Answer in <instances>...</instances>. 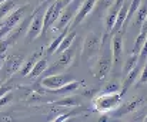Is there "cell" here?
I'll return each mask as SVG.
<instances>
[{"label":"cell","instance_id":"cell-5","mask_svg":"<svg viewBox=\"0 0 147 122\" xmlns=\"http://www.w3.org/2000/svg\"><path fill=\"white\" fill-rule=\"evenodd\" d=\"M24 61V55L23 54H11V55H6V60L0 68V81H7L14 73H17L22 67Z\"/></svg>","mask_w":147,"mask_h":122},{"label":"cell","instance_id":"cell-23","mask_svg":"<svg viewBox=\"0 0 147 122\" xmlns=\"http://www.w3.org/2000/svg\"><path fill=\"white\" fill-rule=\"evenodd\" d=\"M137 64H139V54L131 53V54L129 55V58L126 60V64H124V67H123V75H126V74H127L130 70H133Z\"/></svg>","mask_w":147,"mask_h":122},{"label":"cell","instance_id":"cell-12","mask_svg":"<svg viewBox=\"0 0 147 122\" xmlns=\"http://www.w3.org/2000/svg\"><path fill=\"white\" fill-rule=\"evenodd\" d=\"M30 19H32V16H24V19L19 23V24H16L3 39L9 43V45H11V44H14L16 41L19 40L20 37H23L24 34H26V31H27V27H29V24H30Z\"/></svg>","mask_w":147,"mask_h":122},{"label":"cell","instance_id":"cell-10","mask_svg":"<svg viewBox=\"0 0 147 122\" xmlns=\"http://www.w3.org/2000/svg\"><path fill=\"white\" fill-rule=\"evenodd\" d=\"M74 78L70 75V74H49V75H46L43 80H42V87H45L46 89H49V91H53V89H57V88H60V87H63L64 84H67V82L73 81Z\"/></svg>","mask_w":147,"mask_h":122},{"label":"cell","instance_id":"cell-6","mask_svg":"<svg viewBox=\"0 0 147 122\" xmlns=\"http://www.w3.org/2000/svg\"><path fill=\"white\" fill-rule=\"evenodd\" d=\"M101 41H103V36H100L94 31L89 33L87 37L84 39V44L82 48V58L92 60L93 57H96L101 48Z\"/></svg>","mask_w":147,"mask_h":122},{"label":"cell","instance_id":"cell-2","mask_svg":"<svg viewBox=\"0 0 147 122\" xmlns=\"http://www.w3.org/2000/svg\"><path fill=\"white\" fill-rule=\"evenodd\" d=\"M123 101V94L119 92H101L93 99V107L98 112H107L110 114L116 108L120 107Z\"/></svg>","mask_w":147,"mask_h":122},{"label":"cell","instance_id":"cell-27","mask_svg":"<svg viewBox=\"0 0 147 122\" xmlns=\"http://www.w3.org/2000/svg\"><path fill=\"white\" fill-rule=\"evenodd\" d=\"M120 89H121V84L117 81V80H113V81L107 82L104 85V88H103L101 92H119Z\"/></svg>","mask_w":147,"mask_h":122},{"label":"cell","instance_id":"cell-31","mask_svg":"<svg viewBox=\"0 0 147 122\" xmlns=\"http://www.w3.org/2000/svg\"><path fill=\"white\" fill-rule=\"evenodd\" d=\"M146 58H147V37H146V40H144V44H143L140 53H139V63H143L144 64Z\"/></svg>","mask_w":147,"mask_h":122},{"label":"cell","instance_id":"cell-32","mask_svg":"<svg viewBox=\"0 0 147 122\" xmlns=\"http://www.w3.org/2000/svg\"><path fill=\"white\" fill-rule=\"evenodd\" d=\"M7 48H9V43L4 40V39H1V40H0V55H1V54H6Z\"/></svg>","mask_w":147,"mask_h":122},{"label":"cell","instance_id":"cell-3","mask_svg":"<svg viewBox=\"0 0 147 122\" xmlns=\"http://www.w3.org/2000/svg\"><path fill=\"white\" fill-rule=\"evenodd\" d=\"M49 4L46 3H42L32 14V19H30V24L27 27V31H26V43H30L34 39H37L42 31H43V19H45V11H46V7Z\"/></svg>","mask_w":147,"mask_h":122},{"label":"cell","instance_id":"cell-14","mask_svg":"<svg viewBox=\"0 0 147 122\" xmlns=\"http://www.w3.org/2000/svg\"><path fill=\"white\" fill-rule=\"evenodd\" d=\"M96 1L97 0H83L79 10H77V13H76V16H74V19H73V21L70 23V27H77L93 11V9L96 6Z\"/></svg>","mask_w":147,"mask_h":122},{"label":"cell","instance_id":"cell-16","mask_svg":"<svg viewBox=\"0 0 147 122\" xmlns=\"http://www.w3.org/2000/svg\"><path fill=\"white\" fill-rule=\"evenodd\" d=\"M146 17H147V0H144V1H142L140 6L137 7V10H136V13H134V17H133V20H131L130 24H133L134 27L140 29L142 24L144 23Z\"/></svg>","mask_w":147,"mask_h":122},{"label":"cell","instance_id":"cell-8","mask_svg":"<svg viewBox=\"0 0 147 122\" xmlns=\"http://www.w3.org/2000/svg\"><path fill=\"white\" fill-rule=\"evenodd\" d=\"M73 61H74V47L71 44L67 50H64L63 53H60L59 60L56 61V64L49 70L47 74H59V73L67 70L73 64Z\"/></svg>","mask_w":147,"mask_h":122},{"label":"cell","instance_id":"cell-1","mask_svg":"<svg viewBox=\"0 0 147 122\" xmlns=\"http://www.w3.org/2000/svg\"><path fill=\"white\" fill-rule=\"evenodd\" d=\"M110 34H103V41H101V54L98 57L94 68V77L97 80H104L111 68H113V54H111V40H109Z\"/></svg>","mask_w":147,"mask_h":122},{"label":"cell","instance_id":"cell-28","mask_svg":"<svg viewBox=\"0 0 147 122\" xmlns=\"http://www.w3.org/2000/svg\"><path fill=\"white\" fill-rule=\"evenodd\" d=\"M82 111H83L82 108H79V107H74V108H73V109H71V111H70L69 114H63V115H59V117H57V118H56L54 121H56V122L67 121V119H69L70 117H73V115H79V114H80Z\"/></svg>","mask_w":147,"mask_h":122},{"label":"cell","instance_id":"cell-26","mask_svg":"<svg viewBox=\"0 0 147 122\" xmlns=\"http://www.w3.org/2000/svg\"><path fill=\"white\" fill-rule=\"evenodd\" d=\"M54 105H59V107H67V108H74V107H77V105H79V102H77V99H76V98H73L71 95H66V98H64V99L56 101V102H54Z\"/></svg>","mask_w":147,"mask_h":122},{"label":"cell","instance_id":"cell-20","mask_svg":"<svg viewBox=\"0 0 147 122\" xmlns=\"http://www.w3.org/2000/svg\"><path fill=\"white\" fill-rule=\"evenodd\" d=\"M117 11L119 9H114V7H110L107 10V14H106V19H104V29H106V34H110L114 23H116V19H117Z\"/></svg>","mask_w":147,"mask_h":122},{"label":"cell","instance_id":"cell-37","mask_svg":"<svg viewBox=\"0 0 147 122\" xmlns=\"http://www.w3.org/2000/svg\"><path fill=\"white\" fill-rule=\"evenodd\" d=\"M71 0H61V3H63V6H67L69 3H70Z\"/></svg>","mask_w":147,"mask_h":122},{"label":"cell","instance_id":"cell-18","mask_svg":"<svg viewBox=\"0 0 147 122\" xmlns=\"http://www.w3.org/2000/svg\"><path fill=\"white\" fill-rule=\"evenodd\" d=\"M80 85H82V81H76V80H73V81L64 84L63 87H60V88H57V89H53L51 92H54V94H57V95H70V94L76 92L77 88H79Z\"/></svg>","mask_w":147,"mask_h":122},{"label":"cell","instance_id":"cell-7","mask_svg":"<svg viewBox=\"0 0 147 122\" xmlns=\"http://www.w3.org/2000/svg\"><path fill=\"white\" fill-rule=\"evenodd\" d=\"M63 3L61 0H56L53 3H50L49 6L46 7V11H45V19H43V31L42 34H45L49 29H51L54 26V23L57 21L61 10H63Z\"/></svg>","mask_w":147,"mask_h":122},{"label":"cell","instance_id":"cell-33","mask_svg":"<svg viewBox=\"0 0 147 122\" xmlns=\"http://www.w3.org/2000/svg\"><path fill=\"white\" fill-rule=\"evenodd\" d=\"M94 94H98V91L94 88V89H86L84 92H82V95H84V97H89V98H92Z\"/></svg>","mask_w":147,"mask_h":122},{"label":"cell","instance_id":"cell-15","mask_svg":"<svg viewBox=\"0 0 147 122\" xmlns=\"http://www.w3.org/2000/svg\"><path fill=\"white\" fill-rule=\"evenodd\" d=\"M142 1H143V0H130L129 10H127V16H126L124 23H123V26H121V29H120V31H119L120 34H124L126 30L129 29V26H130V23H131V20H133V17H134V13H136V10H137V7L140 6Z\"/></svg>","mask_w":147,"mask_h":122},{"label":"cell","instance_id":"cell-21","mask_svg":"<svg viewBox=\"0 0 147 122\" xmlns=\"http://www.w3.org/2000/svg\"><path fill=\"white\" fill-rule=\"evenodd\" d=\"M77 37V34H76V31L74 30H69V33L64 36V39L61 40V43H60V45H59V48L56 50V53L57 54H60V53H63L64 50H67L71 44H73V40Z\"/></svg>","mask_w":147,"mask_h":122},{"label":"cell","instance_id":"cell-36","mask_svg":"<svg viewBox=\"0 0 147 122\" xmlns=\"http://www.w3.org/2000/svg\"><path fill=\"white\" fill-rule=\"evenodd\" d=\"M4 60H6V54H1V55H0V68H1V65H3Z\"/></svg>","mask_w":147,"mask_h":122},{"label":"cell","instance_id":"cell-38","mask_svg":"<svg viewBox=\"0 0 147 122\" xmlns=\"http://www.w3.org/2000/svg\"><path fill=\"white\" fill-rule=\"evenodd\" d=\"M144 121H146V122H147V114H146V117H144Z\"/></svg>","mask_w":147,"mask_h":122},{"label":"cell","instance_id":"cell-4","mask_svg":"<svg viewBox=\"0 0 147 122\" xmlns=\"http://www.w3.org/2000/svg\"><path fill=\"white\" fill-rule=\"evenodd\" d=\"M82 1L83 0H71L67 6L63 7L57 21L53 26L54 30H64L66 27L70 26V23L73 21V19H74V16H76V13H77V10H79V7L82 4Z\"/></svg>","mask_w":147,"mask_h":122},{"label":"cell","instance_id":"cell-25","mask_svg":"<svg viewBox=\"0 0 147 122\" xmlns=\"http://www.w3.org/2000/svg\"><path fill=\"white\" fill-rule=\"evenodd\" d=\"M113 3H114V0H97L93 10H96L97 14H103L113 6Z\"/></svg>","mask_w":147,"mask_h":122},{"label":"cell","instance_id":"cell-29","mask_svg":"<svg viewBox=\"0 0 147 122\" xmlns=\"http://www.w3.org/2000/svg\"><path fill=\"white\" fill-rule=\"evenodd\" d=\"M136 82H137L139 85L146 84L147 82V58H146V61H144V64H143V68H142L140 75H139V78H137V81Z\"/></svg>","mask_w":147,"mask_h":122},{"label":"cell","instance_id":"cell-39","mask_svg":"<svg viewBox=\"0 0 147 122\" xmlns=\"http://www.w3.org/2000/svg\"><path fill=\"white\" fill-rule=\"evenodd\" d=\"M3 1H6V0H0V3H3Z\"/></svg>","mask_w":147,"mask_h":122},{"label":"cell","instance_id":"cell-19","mask_svg":"<svg viewBox=\"0 0 147 122\" xmlns=\"http://www.w3.org/2000/svg\"><path fill=\"white\" fill-rule=\"evenodd\" d=\"M47 67H49V61H47V58H39V60L36 61V64L33 65L32 71H30V77H32V78H37V77H40V75L47 70Z\"/></svg>","mask_w":147,"mask_h":122},{"label":"cell","instance_id":"cell-34","mask_svg":"<svg viewBox=\"0 0 147 122\" xmlns=\"http://www.w3.org/2000/svg\"><path fill=\"white\" fill-rule=\"evenodd\" d=\"M9 91H11V87L10 85H0V97H3L4 94H7Z\"/></svg>","mask_w":147,"mask_h":122},{"label":"cell","instance_id":"cell-17","mask_svg":"<svg viewBox=\"0 0 147 122\" xmlns=\"http://www.w3.org/2000/svg\"><path fill=\"white\" fill-rule=\"evenodd\" d=\"M39 58H42V51H37V53L32 54V57H29L26 61H23V64L20 67V75H23V77L29 75L30 71H32V68H33V65L36 64V61Z\"/></svg>","mask_w":147,"mask_h":122},{"label":"cell","instance_id":"cell-13","mask_svg":"<svg viewBox=\"0 0 147 122\" xmlns=\"http://www.w3.org/2000/svg\"><path fill=\"white\" fill-rule=\"evenodd\" d=\"M26 11H27V6H22V7H19V9H16V10H11V11L9 13V16L4 19V21L1 23V27H4L7 31H10L16 24H19V23L24 19Z\"/></svg>","mask_w":147,"mask_h":122},{"label":"cell","instance_id":"cell-35","mask_svg":"<svg viewBox=\"0 0 147 122\" xmlns=\"http://www.w3.org/2000/svg\"><path fill=\"white\" fill-rule=\"evenodd\" d=\"M123 1H124V0H114V3H113L111 7H114V9H120V6L123 4Z\"/></svg>","mask_w":147,"mask_h":122},{"label":"cell","instance_id":"cell-40","mask_svg":"<svg viewBox=\"0 0 147 122\" xmlns=\"http://www.w3.org/2000/svg\"><path fill=\"white\" fill-rule=\"evenodd\" d=\"M0 82H1V81H0ZM0 85H1V84H0Z\"/></svg>","mask_w":147,"mask_h":122},{"label":"cell","instance_id":"cell-24","mask_svg":"<svg viewBox=\"0 0 147 122\" xmlns=\"http://www.w3.org/2000/svg\"><path fill=\"white\" fill-rule=\"evenodd\" d=\"M14 6H16L14 0H6V1L0 3V21L9 16V13L14 9Z\"/></svg>","mask_w":147,"mask_h":122},{"label":"cell","instance_id":"cell-30","mask_svg":"<svg viewBox=\"0 0 147 122\" xmlns=\"http://www.w3.org/2000/svg\"><path fill=\"white\" fill-rule=\"evenodd\" d=\"M11 99H13V94H11V91H9L7 94H4L3 97H0V109H1L3 107H6Z\"/></svg>","mask_w":147,"mask_h":122},{"label":"cell","instance_id":"cell-9","mask_svg":"<svg viewBox=\"0 0 147 122\" xmlns=\"http://www.w3.org/2000/svg\"><path fill=\"white\" fill-rule=\"evenodd\" d=\"M144 102H146V97H144V95H137V97H134L133 99H130V101L124 102L123 105L120 104V107H119V108H116L114 111H111L110 114H111L113 117L127 115V114H131V112L137 111L140 107H143V104H144Z\"/></svg>","mask_w":147,"mask_h":122},{"label":"cell","instance_id":"cell-22","mask_svg":"<svg viewBox=\"0 0 147 122\" xmlns=\"http://www.w3.org/2000/svg\"><path fill=\"white\" fill-rule=\"evenodd\" d=\"M69 30H70V26H69V27H66L64 30H61V33H60L54 40L51 41V44L49 45V48H47V51H46V54H47V55H51V54H54V53H56V50L59 48V45H60L61 40H63V39H64V36L69 33Z\"/></svg>","mask_w":147,"mask_h":122},{"label":"cell","instance_id":"cell-11","mask_svg":"<svg viewBox=\"0 0 147 122\" xmlns=\"http://www.w3.org/2000/svg\"><path fill=\"white\" fill-rule=\"evenodd\" d=\"M123 53H124L123 34L114 33L113 34V40H111V54H113V68L111 70H119L120 68Z\"/></svg>","mask_w":147,"mask_h":122}]
</instances>
